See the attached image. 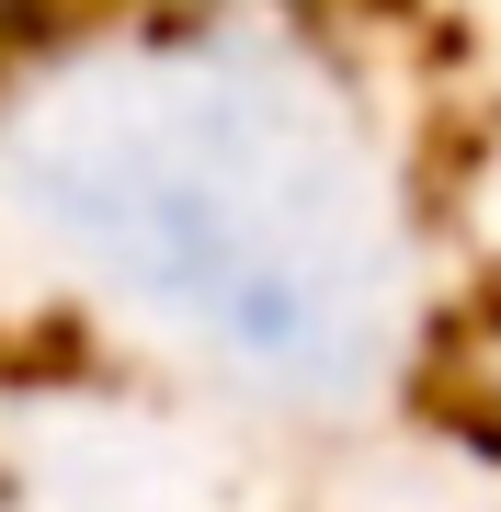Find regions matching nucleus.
<instances>
[{
    "label": "nucleus",
    "instance_id": "nucleus-1",
    "mask_svg": "<svg viewBox=\"0 0 501 512\" xmlns=\"http://www.w3.org/2000/svg\"><path fill=\"white\" fill-rule=\"evenodd\" d=\"M23 194L171 342L365 387L399 342V205L353 114L240 46H137L35 92Z\"/></svg>",
    "mask_w": 501,
    "mask_h": 512
}]
</instances>
